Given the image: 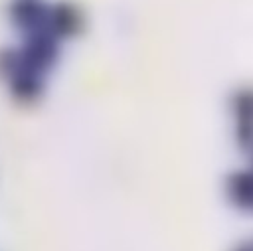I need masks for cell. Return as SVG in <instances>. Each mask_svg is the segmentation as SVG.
Masks as SVG:
<instances>
[{"label": "cell", "mask_w": 253, "mask_h": 251, "mask_svg": "<svg viewBox=\"0 0 253 251\" xmlns=\"http://www.w3.org/2000/svg\"><path fill=\"white\" fill-rule=\"evenodd\" d=\"M59 55V45L55 36H51L47 30H38L26 36V42L20 47V59L22 69H28L32 73L47 71Z\"/></svg>", "instance_id": "6da1fadb"}, {"label": "cell", "mask_w": 253, "mask_h": 251, "mask_svg": "<svg viewBox=\"0 0 253 251\" xmlns=\"http://www.w3.org/2000/svg\"><path fill=\"white\" fill-rule=\"evenodd\" d=\"M43 30L55 38H71L83 30V14L71 2H55L47 8Z\"/></svg>", "instance_id": "7a4b0ae2"}, {"label": "cell", "mask_w": 253, "mask_h": 251, "mask_svg": "<svg viewBox=\"0 0 253 251\" xmlns=\"http://www.w3.org/2000/svg\"><path fill=\"white\" fill-rule=\"evenodd\" d=\"M8 14L18 30L32 34L43 30L47 18V6H43L40 0H14L8 8Z\"/></svg>", "instance_id": "3957f363"}, {"label": "cell", "mask_w": 253, "mask_h": 251, "mask_svg": "<svg viewBox=\"0 0 253 251\" xmlns=\"http://www.w3.org/2000/svg\"><path fill=\"white\" fill-rule=\"evenodd\" d=\"M43 91V83L38 73H32L28 69L18 71L10 79V93L18 103H36Z\"/></svg>", "instance_id": "277c9868"}, {"label": "cell", "mask_w": 253, "mask_h": 251, "mask_svg": "<svg viewBox=\"0 0 253 251\" xmlns=\"http://www.w3.org/2000/svg\"><path fill=\"white\" fill-rule=\"evenodd\" d=\"M18 71H22L20 49H14V47H2V49H0V75L12 79Z\"/></svg>", "instance_id": "5b68a950"}]
</instances>
